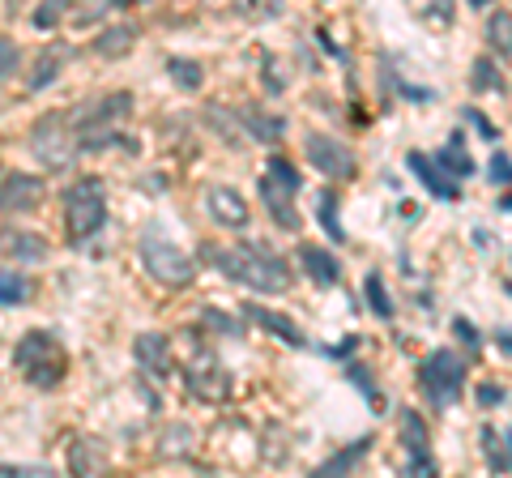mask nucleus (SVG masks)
<instances>
[{
  "instance_id": "nucleus-1",
  "label": "nucleus",
  "mask_w": 512,
  "mask_h": 478,
  "mask_svg": "<svg viewBox=\"0 0 512 478\" xmlns=\"http://www.w3.org/2000/svg\"><path fill=\"white\" fill-rule=\"evenodd\" d=\"M201 261H210L231 282L248 286L256 295H282L286 286H291V265L265 248H252V244H235V248L201 244Z\"/></svg>"
},
{
  "instance_id": "nucleus-2",
  "label": "nucleus",
  "mask_w": 512,
  "mask_h": 478,
  "mask_svg": "<svg viewBox=\"0 0 512 478\" xmlns=\"http://www.w3.org/2000/svg\"><path fill=\"white\" fill-rule=\"evenodd\" d=\"M13 368L22 372L26 385L35 389H56L64 380V368H69V359H64V346L56 333L47 329H30L22 333L18 342H13Z\"/></svg>"
},
{
  "instance_id": "nucleus-3",
  "label": "nucleus",
  "mask_w": 512,
  "mask_h": 478,
  "mask_svg": "<svg viewBox=\"0 0 512 478\" xmlns=\"http://www.w3.org/2000/svg\"><path fill=\"white\" fill-rule=\"evenodd\" d=\"M133 111V94L120 90V94H107L99 103H82L73 111V124H77V150H103L111 141H128L120 137V120Z\"/></svg>"
},
{
  "instance_id": "nucleus-4",
  "label": "nucleus",
  "mask_w": 512,
  "mask_h": 478,
  "mask_svg": "<svg viewBox=\"0 0 512 478\" xmlns=\"http://www.w3.org/2000/svg\"><path fill=\"white\" fill-rule=\"evenodd\" d=\"M303 188V175L295 171V163L286 154H269L265 175H261V201L269 218L278 222L282 231H299V214H295V193Z\"/></svg>"
},
{
  "instance_id": "nucleus-5",
  "label": "nucleus",
  "mask_w": 512,
  "mask_h": 478,
  "mask_svg": "<svg viewBox=\"0 0 512 478\" xmlns=\"http://www.w3.org/2000/svg\"><path fill=\"white\" fill-rule=\"evenodd\" d=\"M103 222H107V188H103V180L86 175V180L64 188V227H69L73 244H86Z\"/></svg>"
},
{
  "instance_id": "nucleus-6",
  "label": "nucleus",
  "mask_w": 512,
  "mask_h": 478,
  "mask_svg": "<svg viewBox=\"0 0 512 478\" xmlns=\"http://www.w3.org/2000/svg\"><path fill=\"white\" fill-rule=\"evenodd\" d=\"M419 389L427 393V402L436 410H448L461 397V389H466V359L448 346L431 350L419 368Z\"/></svg>"
},
{
  "instance_id": "nucleus-7",
  "label": "nucleus",
  "mask_w": 512,
  "mask_h": 478,
  "mask_svg": "<svg viewBox=\"0 0 512 478\" xmlns=\"http://www.w3.org/2000/svg\"><path fill=\"white\" fill-rule=\"evenodd\" d=\"M137 252H141V265H146V274L158 286H188L192 278H197V265L188 261V252L175 248L163 231H146V235H141Z\"/></svg>"
},
{
  "instance_id": "nucleus-8",
  "label": "nucleus",
  "mask_w": 512,
  "mask_h": 478,
  "mask_svg": "<svg viewBox=\"0 0 512 478\" xmlns=\"http://www.w3.org/2000/svg\"><path fill=\"white\" fill-rule=\"evenodd\" d=\"M69 116H39L35 129H30V150L47 171H69L77 158V133H69Z\"/></svg>"
},
{
  "instance_id": "nucleus-9",
  "label": "nucleus",
  "mask_w": 512,
  "mask_h": 478,
  "mask_svg": "<svg viewBox=\"0 0 512 478\" xmlns=\"http://www.w3.org/2000/svg\"><path fill=\"white\" fill-rule=\"evenodd\" d=\"M184 389L192 397H201V402H210V406H218V402H227V397H231V376L218 363L214 346H197V350H192V359L184 368Z\"/></svg>"
},
{
  "instance_id": "nucleus-10",
  "label": "nucleus",
  "mask_w": 512,
  "mask_h": 478,
  "mask_svg": "<svg viewBox=\"0 0 512 478\" xmlns=\"http://www.w3.org/2000/svg\"><path fill=\"white\" fill-rule=\"evenodd\" d=\"M397 432H402V478H436V457H431V440H427V423L419 410H397Z\"/></svg>"
},
{
  "instance_id": "nucleus-11",
  "label": "nucleus",
  "mask_w": 512,
  "mask_h": 478,
  "mask_svg": "<svg viewBox=\"0 0 512 478\" xmlns=\"http://www.w3.org/2000/svg\"><path fill=\"white\" fill-rule=\"evenodd\" d=\"M308 163L316 171H325L333 175V180H350L355 175V154H350V146H342V141H333V137H320V133H308Z\"/></svg>"
},
{
  "instance_id": "nucleus-12",
  "label": "nucleus",
  "mask_w": 512,
  "mask_h": 478,
  "mask_svg": "<svg viewBox=\"0 0 512 478\" xmlns=\"http://www.w3.org/2000/svg\"><path fill=\"white\" fill-rule=\"evenodd\" d=\"M0 197H5V214H30V210H39V201H43V180L39 175H26V171H5Z\"/></svg>"
},
{
  "instance_id": "nucleus-13",
  "label": "nucleus",
  "mask_w": 512,
  "mask_h": 478,
  "mask_svg": "<svg viewBox=\"0 0 512 478\" xmlns=\"http://www.w3.org/2000/svg\"><path fill=\"white\" fill-rule=\"evenodd\" d=\"M406 163H410L414 175H419V184L427 188L431 197H440V201H457V197H461V184H457L448 171H440L436 158H427L423 150H410V154H406Z\"/></svg>"
},
{
  "instance_id": "nucleus-14",
  "label": "nucleus",
  "mask_w": 512,
  "mask_h": 478,
  "mask_svg": "<svg viewBox=\"0 0 512 478\" xmlns=\"http://www.w3.org/2000/svg\"><path fill=\"white\" fill-rule=\"evenodd\" d=\"M205 205H210V214H214V222H222V227H248V201L235 193V188H222V184H214L210 193H205Z\"/></svg>"
},
{
  "instance_id": "nucleus-15",
  "label": "nucleus",
  "mask_w": 512,
  "mask_h": 478,
  "mask_svg": "<svg viewBox=\"0 0 512 478\" xmlns=\"http://www.w3.org/2000/svg\"><path fill=\"white\" fill-rule=\"evenodd\" d=\"M133 355L141 363V372H150V376H167L171 372V342H167V333H141L137 346H133Z\"/></svg>"
},
{
  "instance_id": "nucleus-16",
  "label": "nucleus",
  "mask_w": 512,
  "mask_h": 478,
  "mask_svg": "<svg viewBox=\"0 0 512 478\" xmlns=\"http://www.w3.org/2000/svg\"><path fill=\"white\" fill-rule=\"evenodd\" d=\"M372 444H376V436H359V440H350L346 449H338V453H333V457L325 461V466H316L308 478H350V470H355L359 461L367 457V449H372Z\"/></svg>"
},
{
  "instance_id": "nucleus-17",
  "label": "nucleus",
  "mask_w": 512,
  "mask_h": 478,
  "mask_svg": "<svg viewBox=\"0 0 512 478\" xmlns=\"http://www.w3.org/2000/svg\"><path fill=\"white\" fill-rule=\"evenodd\" d=\"M299 265L308 269V278H312L316 286H338V282H342L338 257H329V252L316 248V244H303V248H299Z\"/></svg>"
},
{
  "instance_id": "nucleus-18",
  "label": "nucleus",
  "mask_w": 512,
  "mask_h": 478,
  "mask_svg": "<svg viewBox=\"0 0 512 478\" xmlns=\"http://www.w3.org/2000/svg\"><path fill=\"white\" fill-rule=\"evenodd\" d=\"M69 470H73V478H103L107 461H103L99 440L77 436V440H73V449H69Z\"/></svg>"
},
{
  "instance_id": "nucleus-19",
  "label": "nucleus",
  "mask_w": 512,
  "mask_h": 478,
  "mask_svg": "<svg viewBox=\"0 0 512 478\" xmlns=\"http://www.w3.org/2000/svg\"><path fill=\"white\" fill-rule=\"evenodd\" d=\"M248 316L252 325H261V329H269V333H278V338H286L291 346H308V338L299 333V325L295 321H286V316H278L274 308H261V304H248V308H239Z\"/></svg>"
},
{
  "instance_id": "nucleus-20",
  "label": "nucleus",
  "mask_w": 512,
  "mask_h": 478,
  "mask_svg": "<svg viewBox=\"0 0 512 478\" xmlns=\"http://www.w3.org/2000/svg\"><path fill=\"white\" fill-rule=\"evenodd\" d=\"M461 141H466V137L453 133V137H448V146H444V150H436V163H440V171H448L457 184L466 180V175H474V158H470V150L461 146Z\"/></svg>"
},
{
  "instance_id": "nucleus-21",
  "label": "nucleus",
  "mask_w": 512,
  "mask_h": 478,
  "mask_svg": "<svg viewBox=\"0 0 512 478\" xmlns=\"http://www.w3.org/2000/svg\"><path fill=\"white\" fill-rule=\"evenodd\" d=\"M235 116L248 129V137H256V141H278L286 133V120L282 116H261V111H252V107H239Z\"/></svg>"
},
{
  "instance_id": "nucleus-22",
  "label": "nucleus",
  "mask_w": 512,
  "mask_h": 478,
  "mask_svg": "<svg viewBox=\"0 0 512 478\" xmlns=\"http://www.w3.org/2000/svg\"><path fill=\"white\" fill-rule=\"evenodd\" d=\"M133 43H137V26H133V22H124V26L103 30V39H94V52L111 60V56H124Z\"/></svg>"
},
{
  "instance_id": "nucleus-23",
  "label": "nucleus",
  "mask_w": 512,
  "mask_h": 478,
  "mask_svg": "<svg viewBox=\"0 0 512 478\" xmlns=\"http://www.w3.org/2000/svg\"><path fill=\"white\" fill-rule=\"evenodd\" d=\"M5 252L18 261H47V244L39 235H26V231H5Z\"/></svg>"
},
{
  "instance_id": "nucleus-24",
  "label": "nucleus",
  "mask_w": 512,
  "mask_h": 478,
  "mask_svg": "<svg viewBox=\"0 0 512 478\" xmlns=\"http://www.w3.org/2000/svg\"><path fill=\"white\" fill-rule=\"evenodd\" d=\"M316 222L329 231L333 244H342V239H346L342 222H338V193H333V188H320V197H316Z\"/></svg>"
},
{
  "instance_id": "nucleus-25",
  "label": "nucleus",
  "mask_w": 512,
  "mask_h": 478,
  "mask_svg": "<svg viewBox=\"0 0 512 478\" xmlns=\"http://www.w3.org/2000/svg\"><path fill=\"white\" fill-rule=\"evenodd\" d=\"M73 56V47H56V52H52V47H47V52L39 56V69H35V77H30V90H43L47 82H56V77H60V65H64V60H69Z\"/></svg>"
},
{
  "instance_id": "nucleus-26",
  "label": "nucleus",
  "mask_w": 512,
  "mask_h": 478,
  "mask_svg": "<svg viewBox=\"0 0 512 478\" xmlns=\"http://www.w3.org/2000/svg\"><path fill=\"white\" fill-rule=\"evenodd\" d=\"M478 436H483V453H487V466H491L495 474H500V470H508V461H512L508 436H500V432H495L491 423H487V427H483V432H478Z\"/></svg>"
},
{
  "instance_id": "nucleus-27",
  "label": "nucleus",
  "mask_w": 512,
  "mask_h": 478,
  "mask_svg": "<svg viewBox=\"0 0 512 478\" xmlns=\"http://www.w3.org/2000/svg\"><path fill=\"white\" fill-rule=\"evenodd\" d=\"M487 43L500 56H512V13L495 9V18H487Z\"/></svg>"
},
{
  "instance_id": "nucleus-28",
  "label": "nucleus",
  "mask_w": 512,
  "mask_h": 478,
  "mask_svg": "<svg viewBox=\"0 0 512 478\" xmlns=\"http://www.w3.org/2000/svg\"><path fill=\"white\" fill-rule=\"evenodd\" d=\"M26 299H30V282L18 274V269H5V274H0V304L18 308V304H26Z\"/></svg>"
},
{
  "instance_id": "nucleus-29",
  "label": "nucleus",
  "mask_w": 512,
  "mask_h": 478,
  "mask_svg": "<svg viewBox=\"0 0 512 478\" xmlns=\"http://www.w3.org/2000/svg\"><path fill=\"white\" fill-rule=\"evenodd\" d=\"M363 295H367V304H372V312L380 316V321H393V299H389V291H384V278L380 274H367Z\"/></svg>"
},
{
  "instance_id": "nucleus-30",
  "label": "nucleus",
  "mask_w": 512,
  "mask_h": 478,
  "mask_svg": "<svg viewBox=\"0 0 512 478\" xmlns=\"http://www.w3.org/2000/svg\"><path fill=\"white\" fill-rule=\"evenodd\" d=\"M470 86L478 90V94H500L504 90V77L500 73H495V65H491V56H478L474 60V77H470Z\"/></svg>"
},
{
  "instance_id": "nucleus-31",
  "label": "nucleus",
  "mask_w": 512,
  "mask_h": 478,
  "mask_svg": "<svg viewBox=\"0 0 512 478\" xmlns=\"http://www.w3.org/2000/svg\"><path fill=\"white\" fill-rule=\"evenodd\" d=\"M167 69H171V82L180 86V90H197V86H201V65H197V60L171 56V60H167Z\"/></svg>"
},
{
  "instance_id": "nucleus-32",
  "label": "nucleus",
  "mask_w": 512,
  "mask_h": 478,
  "mask_svg": "<svg viewBox=\"0 0 512 478\" xmlns=\"http://www.w3.org/2000/svg\"><path fill=\"white\" fill-rule=\"evenodd\" d=\"M192 440H197V436H192L184 423H175L171 432L163 436V457H175V453H180V449H175V444H184V449H192Z\"/></svg>"
},
{
  "instance_id": "nucleus-33",
  "label": "nucleus",
  "mask_w": 512,
  "mask_h": 478,
  "mask_svg": "<svg viewBox=\"0 0 512 478\" xmlns=\"http://www.w3.org/2000/svg\"><path fill=\"white\" fill-rule=\"evenodd\" d=\"M487 171H491V175H487L491 184H512V158H508L504 150L491 154V167H487Z\"/></svg>"
},
{
  "instance_id": "nucleus-34",
  "label": "nucleus",
  "mask_w": 512,
  "mask_h": 478,
  "mask_svg": "<svg viewBox=\"0 0 512 478\" xmlns=\"http://www.w3.org/2000/svg\"><path fill=\"white\" fill-rule=\"evenodd\" d=\"M205 325L218 329V333H231V338H239V333H244V325H239L235 316H218V308H205Z\"/></svg>"
},
{
  "instance_id": "nucleus-35",
  "label": "nucleus",
  "mask_w": 512,
  "mask_h": 478,
  "mask_svg": "<svg viewBox=\"0 0 512 478\" xmlns=\"http://www.w3.org/2000/svg\"><path fill=\"white\" fill-rule=\"evenodd\" d=\"M120 5H116V0H107V5H94V9H82V13H77V26H94V22H99V18H107V13H116Z\"/></svg>"
},
{
  "instance_id": "nucleus-36",
  "label": "nucleus",
  "mask_w": 512,
  "mask_h": 478,
  "mask_svg": "<svg viewBox=\"0 0 512 478\" xmlns=\"http://www.w3.org/2000/svg\"><path fill=\"white\" fill-rule=\"evenodd\" d=\"M461 116H466V120H470V124H474V129H478V133H483L487 141H500V133H495V124H491V120L483 116V111H474V107H466V111H461Z\"/></svg>"
},
{
  "instance_id": "nucleus-37",
  "label": "nucleus",
  "mask_w": 512,
  "mask_h": 478,
  "mask_svg": "<svg viewBox=\"0 0 512 478\" xmlns=\"http://www.w3.org/2000/svg\"><path fill=\"white\" fill-rule=\"evenodd\" d=\"M265 73H269V77H265L269 94H282V90H286V77H278V60L269 56V52H265Z\"/></svg>"
},
{
  "instance_id": "nucleus-38",
  "label": "nucleus",
  "mask_w": 512,
  "mask_h": 478,
  "mask_svg": "<svg viewBox=\"0 0 512 478\" xmlns=\"http://www.w3.org/2000/svg\"><path fill=\"white\" fill-rule=\"evenodd\" d=\"M350 380H355V385L367 393V402H380V397H376V385H372V372H367V368H350Z\"/></svg>"
},
{
  "instance_id": "nucleus-39",
  "label": "nucleus",
  "mask_w": 512,
  "mask_h": 478,
  "mask_svg": "<svg viewBox=\"0 0 512 478\" xmlns=\"http://www.w3.org/2000/svg\"><path fill=\"white\" fill-rule=\"evenodd\" d=\"M60 18H64V9H60V5H39V9H35V26H39V30L56 26Z\"/></svg>"
},
{
  "instance_id": "nucleus-40",
  "label": "nucleus",
  "mask_w": 512,
  "mask_h": 478,
  "mask_svg": "<svg viewBox=\"0 0 512 478\" xmlns=\"http://www.w3.org/2000/svg\"><path fill=\"white\" fill-rule=\"evenodd\" d=\"M453 333H457V342H466V346H470V355H474V350H478V329L457 316V321H453Z\"/></svg>"
},
{
  "instance_id": "nucleus-41",
  "label": "nucleus",
  "mask_w": 512,
  "mask_h": 478,
  "mask_svg": "<svg viewBox=\"0 0 512 478\" xmlns=\"http://www.w3.org/2000/svg\"><path fill=\"white\" fill-rule=\"evenodd\" d=\"M0 56H5V77H13V69H18V47H13V39H0Z\"/></svg>"
},
{
  "instance_id": "nucleus-42",
  "label": "nucleus",
  "mask_w": 512,
  "mask_h": 478,
  "mask_svg": "<svg viewBox=\"0 0 512 478\" xmlns=\"http://www.w3.org/2000/svg\"><path fill=\"white\" fill-rule=\"evenodd\" d=\"M355 346H363L359 338H346V342H338V346H320L325 355H333V359H346V355H355Z\"/></svg>"
},
{
  "instance_id": "nucleus-43",
  "label": "nucleus",
  "mask_w": 512,
  "mask_h": 478,
  "mask_svg": "<svg viewBox=\"0 0 512 478\" xmlns=\"http://www.w3.org/2000/svg\"><path fill=\"white\" fill-rule=\"evenodd\" d=\"M478 402H483V406H500L504 402V389L500 385H483V389H478Z\"/></svg>"
},
{
  "instance_id": "nucleus-44",
  "label": "nucleus",
  "mask_w": 512,
  "mask_h": 478,
  "mask_svg": "<svg viewBox=\"0 0 512 478\" xmlns=\"http://www.w3.org/2000/svg\"><path fill=\"white\" fill-rule=\"evenodd\" d=\"M495 346H500L504 355H512V329H495Z\"/></svg>"
},
{
  "instance_id": "nucleus-45",
  "label": "nucleus",
  "mask_w": 512,
  "mask_h": 478,
  "mask_svg": "<svg viewBox=\"0 0 512 478\" xmlns=\"http://www.w3.org/2000/svg\"><path fill=\"white\" fill-rule=\"evenodd\" d=\"M495 210H504V214H512V193H504V197H500V205H495Z\"/></svg>"
},
{
  "instance_id": "nucleus-46",
  "label": "nucleus",
  "mask_w": 512,
  "mask_h": 478,
  "mask_svg": "<svg viewBox=\"0 0 512 478\" xmlns=\"http://www.w3.org/2000/svg\"><path fill=\"white\" fill-rule=\"evenodd\" d=\"M5 478H22V474H18V466H5Z\"/></svg>"
},
{
  "instance_id": "nucleus-47",
  "label": "nucleus",
  "mask_w": 512,
  "mask_h": 478,
  "mask_svg": "<svg viewBox=\"0 0 512 478\" xmlns=\"http://www.w3.org/2000/svg\"><path fill=\"white\" fill-rule=\"evenodd\" d=\"M504 436H508V449H512V432H504Z\"/></svg>"
},
{
  "instance_id": "nucleus-48",
  "label": "nucleus",
  "mask_w": 512,
  "mask_h": 478,
  "mask_svg": "<svg viewBox=\"0 0 512 478\" xmlns=\"http://www.w3.org/2000/svg\"><path fill=\"white\" fill-rule=\"evenodd\" d=\"M508 295H512V282H508Z\"/></svg>"
}]
</instances>
